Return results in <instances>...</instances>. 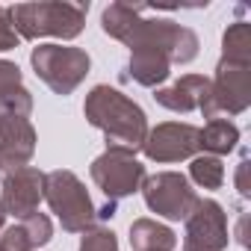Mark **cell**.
<instances>
[{"mask_svg":"<svg viewBox=\"0 0 251 251\" xmlns=\"http://www.w3.org/2000/svg\"><path fill=\"white\" fill-rule=\"evenodd\" d=\"M139 192H142L148 210L169 222H186V216L198 204V195H195L189 177L180 172H157V175L145 177Z\"/></svg>","mask_w":251,"mask_h":251,"instance_id":"obj_8","label":"cell"},{"mask_svg":"<svg viewBox=\"0 0 251 251\" xmlns=\"http://www.w3.org/2000/svg\"><path fill=\"white\" fill-rule=\"evenodd\" d=\"M189 177H192V183H198L201 189H222V183H225V166H222L219 157H210V154L192 157V163H189Z\"/></svg>","mask_w":251,"mask_h":251,"instance_id":"obj_19","label":"cell"},{"mask_svg":"<svg viewBox=\"0 0 251 251\" xmlns=\"http://www.w3.org/2000/svg\"><path fill=\"white\" fill-rule=\"evenodd\" d=\"M222 59L230 62H248L251 65V24L236 21L222 36Z\"/></svg>","mask_w":251,"mask_h":251,"instance_id":"obj_18","label":"cell"},{"mask_svg":"<svg viewBox=\"0 0 251 251\" xmlns=\"http://www.w3.org/2000/svg\"><path fill=\"white\" fill-rule=\"evenodd\" d=\"M89 3H62V0H45V3H18L9 6L12 27L18 39H62L71 42L86 27Z\"/></svg>","mask_w":251,"mask_h":251,"instance_id":"obj_3","label":"cell"},{"mask_svg":"<svg viewBox=\"0 0 251 251\" xmlns=\"http://www.w3.org/2000/svg\"><path fill=\"white\" fill-rule=\"evenodd\" d=\"M33 112V95L30 89H15L0 95V118H30Z\"/></svg>","mask_w":251,"mask_h":251,"instance_id":"obj_20","label":"cell"},{"mask_svg":"<svg viewBox=\"0 0 251 251\" xmlns=\"http://www.w3.org/2000/svg\"><path fill=\"white\" fill-rule=\"evenodd\" d=\"M30 65L36 77L53 92V95H71L92 68V59L83 48H68V45H39L30 53Z\"/></svg>","mask_w":251,"mask_h":251,"instance_id":"obj_5","label":"cell"},{"mask_svg":"<svg viewBox=\"0 0 251 251\" xmlns=\"http://www.w3.org/2000/svg\"><path fill=\"white\" fill-rule=\"evenodd\" d=\"M50 239H53V225L45 213H33L0 230V248L3 251H36Z\"/></svg>","mask_w":251,"mask_h":251,"instance_id":"obj_14","label":"cell"},{"mask_svg":"<svg viewBox=\"0 0 251 251\" xmlns=\"http://www.w3.org/2000/svg\"><path fill=\"white\" fill-rule=\"evenodd\" d=\"M248 154H242V160H239V166H236V192L242 195V198H248L251 195V183H248Z\"/></svg>","mask_w":251,"mask_h":251,"instance_id":"obj_24","label":"cell"},{"mask_svg":"<svg viewBox=\"0 0 251 251\" xmlns=\"http://www.w3.org/2000/svg\"><path fill=\"white\" fill-rule=\"evenodd\" d=\"M45 201H48L50 213H56L62 230H68V233H86L98 222L95 201H92L89 189L68 169H56V172L45 175Z\"/></svg>","mask_w":251,"mask_h":251,"instance_id":"obj_4","label":"cell"},{"mask_svg":"<svg viewBox=\"0 0 251 251\" xmlns=\"http://www.w3.org/2000/svg\"><path fill=\"white\" fill-rule=\"evenodd\" d=\"M201 151V127L186 121H163L154 130H148L142 154L151 163H180L192 160Z\"/></svg>","mask_w":251,"mask_h":251,"instance_id":"obj_9","label":"cell"},{"mask_svg":"<svg viewBox=\"0 0 251 251\" xmlns=\"http://www.w3.org/2000/svg\"><path fill=\"white\" fill-rule=\"evenodd\" d=\"M21 80H24V74H21V68H18L15 62L0 59V95L21 89Z\"/></svg>","mask_w":251,"mask_h":251,"instance_id":"obj_23","label":"cell"},{"mask_svg":"<svg viewBox=\"0 0 251 251\" xmlns=\"http://www.w3.org/2000/svg\"><path fill=\"white\" fill-rule=\"evenodd\" d=\"M245 227H248V213H242V216H239V225H236V242H239L242 248H248V233H245Z\"/></svg>","mask_w":251,"mask_h":251,"instance_id":"obj_25","label":"cell"},{"mask_svg":"<svg viewBox=\"0 0 251 251\" xmlns=\"http://www.w3.org/2000/svg\"><path fill=\"white\" fill-rule=\"evenodd\" d=\"M207 95H210V77H201V74H183L177 83L154 89V100L180 115L195 112V109L201 112Z\"/></svg>","mask_w":251,"mask_h":251,"instance_id":"obj_13","label":"cell"},{"mask_svg":"<svg viewBox=\"0 0 251 251\" xmlns=\"http://www.w3.org/2000/svg\"><path fill=\"white\" fill-rule=\"evenodd\" d=\"M148 6L142 3H109L100 15V30L127 45L130 50L136 48H154L169 56L172 65H186L198 56V36L169 18H145Z\"/></svg>","mask_w":251,"mask_h":251,"instance_id":"obj_1","label":"cell"},{"mask_svg":"<svg viewBox=\"0 0 251 251\" xmlns=\"http://www.w3.org/2000/svg\"><path fill=\"white\" fill-rule=\"evenodd\" d=\"M80 251H118V236L109 227H92L83 233Z\"/></svg>","mask_w":251,"mask_h":251,"instance_id":"obj_21","label":"cell"},{"mask_svg":"<svg viewBox=\"0 0 251 251\" xmlns=\"http://www.w3.org/2000/svg\"><path fill=\"white\" fill-rule=\"evenodd\" d=\"M18 33L12 27V15H9V6H0V53L3 50H15L18 48Z\"/></svg>","mask_w":251,"mask_h":251,"instance_id":"obj_22","label":"cell"},{"mask_svg":"<svg viewBox=\"0 0 251 251\" xmlns=\"http://www.w3.org/2000/svg\"><path fill=\"white\" fill-rule=\"evenodd\" d=\"M172 74V62L166 53L154 50V48H136L130 50V62H127V77L145 89H160Z\"/></svg>","mask_w":251,"mask_h":251,"instance_id":"obj_15","label":"cell"},{"mask_svg":"<svg viewBox=\"0 0 251 251\" xmlns=\"http://www.w3.org/2000/svg\"><path fill=\"white\" fill-rule=\"evenodd\" d=\"M95 186L103 192L106 201H121V198H130L142 189L148 172L145 166L127 154V151H115V148H106L100 157L92 160V169H89Z\"/></svg>","mask_w":251,"mask_h":251,"instance_id":"obj_7","label":"cell"},{"mask_svg":"<svg viewBox=\"0 0 251 251\" xmlns=\"http://www.w3.org/2000/svg\"><path fill=\"white\" fill-rule=\"evenodd\" d=\"M236 142H239V127L227 118H213L201 127V151L210 157L222 160L225 154L236 148Z\"/></svg>","mask_w":251,"mask_h":251,"instance_id":"obj_17","label":"cell"},{"mask_svg":"<svg viewBox=\"0 0 251 251\" xmlns=\"http://www.w3.org/2000/svg\"><path fill=\"white\" fill-rule=\"evenodd\" d=\"M0 251H3V248H0Z\"/></svg>","mask_w":251,"mask_h":251,"instance_id":"obj_28","label":"cell"},{"mask_svg":"<svg viewBox=\"0 0 251 251\" xmlns=\"http://www.w3.org/2000/svg\"><path fill=\"white\" fill-rule=\"evenodd\" d=\"M230 242L225 207L213 198H198L192 213L186 216L183 251H225Z\"/></svg>","mask_w":251,"mask_h":251,"instance_id":"obj_10","label":"cell"},{"mask_svg":"<svg viewBox=\"0 0 251 251\" xmlns=\"http://www.w3.org/2000/svg\"><path fill=\"white\" fill-rule=\"evenodd\" d=\"M36 127L30 118H0V166L3 172L21 169L36 154Z\"/></svg>","mask_w":251,"mask_h":251,"instance_id":"obj_12","label":"cell"},{"mask_svg":"<svg viewBox=\"0 0 251 251\" xmlns=\"http://www.w3.org/2000/svg\"><path fill=\"white\" fill-rule=\"evenodd\" d=\"M45 198V172L36 166H21L3 175V189H0V210L6 216L27 219L39 213V204Z\"/></svg>","mask_w":251,"mask_h":251,"instance_id":"obj_11","label":"cell"},{"mask_svg":"<svg viewBox=\"0 0 251 251\" xmlns=\"http://www.w3.org/2000/svg\"><path fill=\"white\" fill-rule=\"evenodd\" d=\"M3 222H6V213H3V210H0V230H3Z\"/></svg>","mask_w":251,"mask_h":251,"instance_id":"obj_26","label":"cell"},{"mask_svg":"<svg viewBox=\"0 0 251 251\" xmlns=\"http://www.w3.org/2000/svg\"><path fill=\"white\" fill-rule=\"evenodd\" d=\"M83 115L92 127H98L106 136V148L127 151L133 157L136 151H142L145 136H148V115L124 92L106 83L95 86L83 100Z\"/></svg>","mask_w":251,"mask_h":251,"instance_id":"obj_2","label":"cell"},{"mask_svg":"<svg viewBox=\"0 0 251 251\" xmlns=\"http://www.w3.org/2000/svg\"><path fill=\"white\" fill-rule=\"evenodd\" d=\"M251 106V65L219 59L216 77L210 80V95L201 106L204 118H230L242 115Z\"/></svg>","mask_w":251,"mask_h":251,"instance_id":"obj_6","label":"cell"},{"mask_svg":"<svg viewBox=\"0 0 251 251\" xmlns=\"http://www.w3.org/2000/svg\"><path fill=\"white\" fill-rule=\"evenodd\" d=\"M0 175H3V166H0Z\"/></svg>","mask_w":251,"mask_h":251,"instance_id":"obj_27","label":"cell"},{"mask_svg":"<svg viewBox=\"0 0 251 251\" xmlns=\"http://www.w3.org/2000/svg\"><path fill=\"white\" fill-rule=\"evenodd\" d=\"M130 248L133 251H175L177 233L169 225H160L154 219H136L130 225Z\"/></svg>","mask_w":251,"mask_h":251,"instance_id":"obj_16","label":"cell"}]
</instances>
